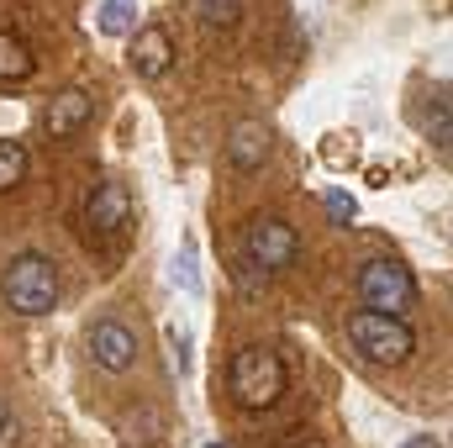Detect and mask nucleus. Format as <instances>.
<instances>
[{"label":"nucleus","mask_w":453,"mask_h":448,"mask_svg":"<svg viewBox=\"0 0 453 448\" xmlns=\"http://www.w3.org/2000/svg\"><path fill=\"white\" fill-rule=\"evenodd\" d=\"M353 290H358L364 312H385V317H406L417 306V296H422L417 280H411V269L395 264V259H369L353 274Z\"/></svg>","instance_id":"7ed1b4c3"},{"label":"nucleus","mask_w":453,"mask_h":448,"mask_svg":"<svg viewBox=\"0 0 453 448\" xmlns=\"http://www.w3.org/2000/svg\"><path fill=\"white\" fill-rule=\"evenodd\" d=\"M90 359L106 369V375H127L137 364V333L121 322V317H101L90 328Z\"/></svg>","instance_id":"0eeeda50"},{"label":"nucleus","mask_w":453,"mask_h":448,"mask_svg":"<svg viewBox=\"0 0 453 448\" xmlns=\"http://www.w3.org/2000/svg\"><path fill=\"white\" fill-rule=\"evenodd\" d=\"M0 448H21V422L11 406H0Z\"/></svg>","instance_id":"a211bd4d"},{"label":"nucleus","mask_w":453,"mask_h":448,"mask_svg":"<svg viewBox=\"0 0 453 448\" xmlns=\"http://www.w3.org/2000/svg\"><path fill=\"white\" fill-rule=\"evenodd\" d=\"M132 227V190L121 185V180H101L96 190H90V201H85V232L96 237V243H111Z\"/></svg>","instance_id":"423d86ee"},{"label":"nucleus","mask_w":453,"mask_h":448,"mask_svg":"<svg viewBox=\"0 0 453 448\" xmlns=\"http://www.w3.org/2000/svg\"><path fill=\"white\" fill-rule=\"evenodd\" d=\"M264 158H269V127L264 121H237L232 137H226V164L237 174H253V169H264Z\"/></svg>","instance_id":"9d476101"},{"label":"nucleus","mask_w":453,"mask_h":448,"mask_svg":"<svg viewBox=\"0 0 453 448\" xmlns=\"http://www.w3.org/2000/svg\"><path fill=\"white\" fill-rule=\"evenodd\" d=\"M296 253H301V232L285 217H264L258 212V217L242 222V264L253 274H280V269L296 264Z\"/></svg>","instance_id":"39448f33"},{"label":"nucleus","mask_w":453,"mask_h":448,"mask_svg":"<svg viewBox=\"0 0 453 448\" xmlns=\"http://www.w3.org/2000/svg\"><path fill=\"white\" fill-rule=\"evenodd\" d=\"M174 285H185L190 296L201 290V274H196V253L185 248V253H174Z\"/></svg>","instance_id":"dca6fc26"},{"label":"nucleus","mask_w":453,"mask_h":448,"mask_svg":"<svg viewBox=\"0 0 453 448\" xmlns=\"http://www.w3.org/2000/svg\"><path fill=\"white\" fill-rule=\"evenodd\" d=\"M58 264L48 259V253H16L11 264H5V274H0V296H5V306L16 312V317H48L53 306H58Z\"/></svg>","instance_id":"f03ea898"},{"label":"nucleus","mask_w":453,"mask_h":448,"mask_svg":"<svg viewBox=\"0 0 453 448\" xmlns=\"http://www.w3.org/2000/svg\"><path fill=\"white\" fill-rule=\"evenodd\" d=\"M37 74V53L27 48V37H16V32H0V90H11V85H27Z\"/></svg>","instance_id":"9b49d317"},{"label":"nucleus","mask_w":453,"mask_h":448,"mask_svg":"<svg viewBox=\"0 0 453 448\" xmlns=\"http://www.w3.org/2000/svg\"><path fill=\"white\" fill-rule=\"evenodd\" d=\"M348 337H353V348H358L369 364H390V369L417 353L411 322H406V317H385V312H353V317H348Z\"/></svg>","instance_id":"20e7f679"},{"label":"nucleus","mask_w":453,"mask_h":448,"mask_svg":"<svg viewBox=\"0 0 453 448\" xmlns=\"http://www.w3.org/2000/svg\"><path fill=\"white\" fill-rule=\"evenodd\" d=\"M401 448H443V444H438L433 433H422V438H406V444H401Z\"/></svg>","instance_id":"6ab92c4d"},{"label":"nucleus","mask_w":453,"mask_h":448,"mask_svg":"<svg viewBox=\"0 0 453 448\" xmlns=\"http://www.w3.org/2000/svg\"><path fill=\"white\" fill-rule=\"evenodd\" d=\"M206 448H226V444H222V438H211V444H206Z\"/></svg>","instance_id":"aec40b11"},{"label":"nucleus","mask_w":453,"mask_h":448,"mask_svg":"<svg viewBox=\"0 0 453 448\" xmlns=\"http://www.w3.org/2000/svg\"><path fill=\"white\" fill-rule=\"evenodd\" d=\"M137 0H101V11H96V27L106 32V37H132L137 32Z\"/></svg>","instance_id":"f8f14e48"},{"label":"nucleus","mask_w":453,"mask_h":448,"mask_svg":"<svg viewBox=\"0 0 453 448\" xmlns=\"http://www.w3.org/2000/svg\"><path fill=\"white\" fill-rule=\"evenodd\" d=\"M196 16H201L206 27L226 32V27H237V16H242V0H196Z\"/></svg>","instance_id":"4468645a"},{"label":"nucleus","mask_w":453,"mask_h":448,"mask_svg":"<svg viewBox=\"0 0 453 448\" xmlns=\"http://www.w3.org/2000/svg\"><path fill=\"white\" fill-rule=\"evenodd\" d=\"M433 143H438V153L449 158V148H453V121H449V101H438V121H433Z\"/></svg>","instance_id":"f3484780"},{"label":"nucleus","mask_w":453,"mask_h":448,"mask_svg":"<svg viewBox=\"0 0 453 448\" xmlns=\"http://www.w3.org/2000/svg\"><path fill=\"white\" fill-rule=\"evenodd\" d=\"M322 206H327V217H333L338 227H348L353 217H358V206H353V196H342V190H327V196H322Z\"/></svg>","instance_id":"2eb2a0df"},{"label":"nucleus","mask_w":453,"mask_h":448,"mask_svg":"<svg viewBox=\"0 0 453 448\" xmlns=\"http://www.w3.org/2000/svg\"><path fill=\"white\" fill-rule=\"evenodd\" d=\"M27 143H16V137H0V196L5 190H16L21 180H27Z\"/></svg>","instance_id":"ddd939ff"},{"label":"nucleus","mask_w":453,"mask_h":448,"mask_svg":"<svg viewBox=\"0 0 453 448\" xmlns=\"http://www.w3.org/2000/svg\"><path fill=\"white\" fill-rule=\"evenodd\" d=\"M96 112V101H90V90H80V85H69V90H58L48 106H42V132L53 137V143H69L74 132H85V121Z\"/></svg>","instance_id":"6e6552de"},{"label":"nucleus","mask_w":453,"mask_h":448,"mask_svg":"<svg viewBox=\"0 0 453 448\" xmlns=\"http://www.w3.org/2000/svg\"><path fill=\"white\" fill-rule=\"evenodd\" d=\"M127 64H132L137 80H164V74L174 69V37H169L164 27H142V32L132 37Z\"/></svg>","instance_id":"1a4fd4ad"},{"label":"nucleus","mask_w":453,"mask_h":448,"mask_svg":"<svg viewBox=\"0 0 453 448\" xmlns=\"http://www.w3.org/2000/svg\"><path fill=\"white\" fill-rule=\"evenodd\" d=\"M290 375H285V359L269 348V343H242L226 364V390L242 412H269L280 396H285Z\"/></svg>","instance_id":"f257e3e1"}]
</instances>
